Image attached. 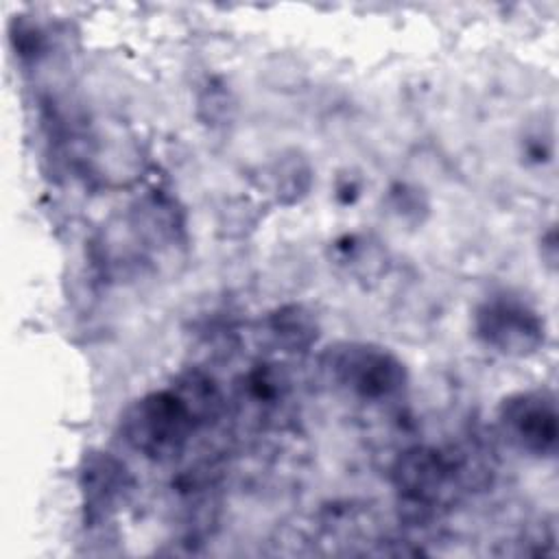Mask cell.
Here are the masks:
<instances>
[{"label": "cell", "instance_id": "cell-3", "mask_svg": "<svg viewBox=\"0 0 559 559\" xmlns=\"http://www.w3.org/2000/svg\"><path fill=\"white\" fill-rule=\"evenodd\" d=\"M197 430L194 417L173 386L138 397L120 417L122 441L157 463L177 459Z\"/></svg>", "mask_w": 559, "mask_h": 559}, {"label": "cell", "instance_id": "cell-1", "mask_svg": "<svg viewBox=\"0 0 559 559\" xmlns=\"http://www.w3.org/2000/svg\"><path fill=\"white\" fill-rule=\"evenodd\" d=\"M474 465L463 454L435 445H411L391 465V483L397 491L404 518L426 524L448 509L469 487Z\"/></svg>", "mask_w": 559, "mask_h": 559}, {"label": "cell", "instance_id": "cell-7", "mask_svg": "<svg viewBox=\"0 0 559 559\" xmlns=\"http://www.w3.org/2000/svg\"><path fill=\"white\" fill-rule=\"evenodd\" d=\"M262 334L275 352L304 354L319 338V321L306 306L286 304L264 317Z\"/></svg>", "mask_w": 559, "mask_h": 559}, {"label": "cell", "instance_id": "cell-6", "mask_svg": "<svg viewBox=\"0 0 559 559\" xmlns=\"http://www.w3.org/2000/svg\"><path fill=\"white\" fill-rule=\"evenodd\" d=\"M83 511L90 524H100L118 513L133 491L129 467L109 452H90L79 472Z\"/></svg>", "mask_w": 559, "mask_h": 559}, {"label": "cell", "instance_id": "cell-9", "mask_svg": "<svg viewBox=\"0 0 559 559\" xmlns=\"http://www.w3.org/2000/svg\"><path fill=\"white\" fill-rule=\"evenodd\" d=\"M288 378L286 373L271 362L253 365L238 380L240 402L253 406L258 413L275 411L288 395Z\"/></svg>", "mask_w": 559, "mask_h": 559}, {"label": "cell", "instance_id": "cell-2", "mask_svg": "<svg viewBox=\"0 0 559 559\" xmlns=\"http://www.w3.org/2000/svg\"><path fill=\"white\" fill-rule=\"evenodd\" d=\"M319 371L332 389L365 404L393 402L408 384L402 358L389 347L365 341H338L325 347Z\"/></svg>", "mask_w": 559, "mask_h": 559}, {"label": "cell", "instance_id": "cell-5", "mask_svg": "<svg viewBox=\"0 0 559 559\" xmlns=\"http://www.w3.org/2000/svg\"><path fill=\"white\" fill-rule=\"evenodd\" d=\"M498 428L520 452L552 456L559 443L557 400L548 389H526L507 395L498 406Z\"/></svg>", "mask_w": 559, "mask_h": 559}, {"label": "cell", "instance_id": "cell-8", "mask_svg": "<svg viewBox=\"0 0 559 559\" xmlns=\"http://www.w3.org/2000/svg\"><path fill=\"white\" fill-rule=\"evenodd\" d=\"M170 386L183 400L199 428L214 424L225 411V397L218 382L203 369L190 367L181 371Z\"/></svg>", "mask_w": 559, "mask_h": 559}, {"label": "cell", "instance_id": "cell-10", "mask_svg": "<svg viewBox=\"0 0 559 559\" xmlns=\"http://www.w3.org/2000/svg\"><path fill=\"white\" fill-rule=\"evenodd\" d=\"M542 258L548 262V266H555L557 260V231L550 227L546 236H542Z\"/></svg>", "mask_w": 559, "mask_h": 559}, {"label": "cell", "instance_id": "cell-4", "mask_svg": "<svg viewBox=\"0 0 559 559\" xmlns=\"http://www.w3.org/2000/svg\"><path fill=\"white\" fill-rule=\"evenodd\" d=\"M472 325L485 347L509 358L533 356L546 341L544 317L513 295H493L480 301Z\"/></svg>", "mask_w": 559, "mask_h": 559}]
</instances>
